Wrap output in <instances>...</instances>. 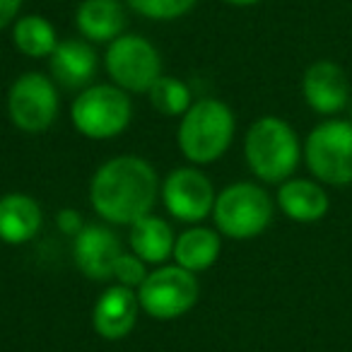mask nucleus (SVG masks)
Segmentation results:
<instances>
[{
  "label": "nucleus",
  "instance_id": "1",
  "mask_svg": "<svg viewBox=\"0 0 352 352\" xmlns=\"http://www.w3.org/2000/svg\"><path fill=\"white\" fill-rule=\"evenodd\" d=\"M157 171L135 155H121L104 162L92 176L89 201L97 215L113 225H133L150 215L157 201Z\"/></svg>",
  "mask_w": 352,
  "mask_h": 352
},
{
  "label": "nucleus",
  "instance_id": "2",
  "mask_svg": "<svg viewBox=\"0 0 352 352\" xmlns=\"http://www.w3.org/2000/svg\"><path fill=\"white\" fill-rule=\"evenodd\" d=\"M244 155L249 169L261 182L283 184L299 166L302 145L287 121L278 116H261L246 133Z\"/></svg>",
  "mask_w": 352,
  "mask_h": 352
},
{
  "label": "nucleus",
  "instance_id": "3",
  "mask_svg": "<svg viewBox=\"0 0 352 352\" xmlns=\"http://www.w3.org/2000/svg\"><path fill=\"white\" fill-rule=\"evenodd\" d=\"M234 113L220 99H198L179 123V150L191 164H212L232 145Z\"/></svg>",
  "mask_w": 352,
  "mask_h": 352
},
{
  "label": "nucleus",
  "instance_id": "4",
  "mask_svg": "<svg viewBox=\"0 0 352 352\" xmlns=\"http://www.w3.org/2000/svg\"><path fill=\"white\" fill-rule=\"evenodd\" d=\"M212 220L217 232L230 239H254L273 222V201L258 184H232L217 193Z\"/></svg>",
  "mask_w": 352,
  "mask_h": 352
},
{
  "label": "nucleus",
  "instance_id": "5",
  "mask_svg": "<svg viewBox=\"0 0 352 352\" xmlns=\"http://www.w3.org/2000/svg\"><path fill=\"white\" fill-rule=\"evenodd\" d=\"M70 118L85 138L109 140L128 128L133 118V104L126 89L116 85H89L75 97Z\"/></svg>",
  "mask_w": 352,
  "mask_h": 352
},
{
  "label": "nucleus",
  "instance_id": "6",
  "mask_svg": "<svg viewBox=\"0 0 352 352\" xmlns=\"http://www.w3.org/2000/svg\"><path fill=\"white\" fill-rule=\"evenodd\" d=\"M304 160L314 176L328 186L352 184V123L331 118L309 133Z\"/></svg>",
  "mask_w": 352,
  "mask_h": 352
},
{
  "label": "nucleus",
  "instance_id": "7",
  "mask_svg": "<svg viewBox=\"0 0 352 352\" xmlns=\"http://www.w3.org/2000/svg\"><path fill=\"white\" fill-rule=\"evenodd\" d=\"M198 292H201V285L196 280V273L182 265H162L147 273L145 283L138 287V302L147 316L171 321L196 307Z\"/></svg>",
  "mask_w": 352,
  "mask_h": 352
},
{
  "label": "nucleus",
  "instance_id": "8",
  "mask_svg": "<svg viewBox=\"0 0 352 352\" xmlns=\"http://www.w3.org/2000/svg\"><path fill=\"white\" fill-rule=\"evenodd\" d=\"M109 78L126 92H150L162 78V56L140 34H121L107 46L104 54Z\"/></svg>",
  "mask_w": 352,
  "mask_h": 352
},
{
  "label": "nucleus",
  "instance_id": "9",
  "mask_svg": "<svg viewBox=\"0 0 352 352\" xmlns=\"http://www.w3.org/2000/svg\"><path fill=\"white\" fill-rule=\"evenodd\" d=\"M8 116L20 131L41 133L58 116V89L44 73H25L10 85Z\"/></svg>",
  "mask_w": 352,
  "mask_h": 352
},
{
  "label": "nucleus",
  "instance_id": "10",
  "mask_svg": "<svg viewBox=\"0 0 352 352\" xmlns=\"http://www.w3.org/2000/svg\"><path fill=\"white\" fill-rule=\"evenodd\" d=\"M215 186L196 166H179L169 171L162 184V201L164 208L182 222H203L212 215L215 208Z\"/></svg>",
  "mask_w": 352,
  "mask_h": 352
},
{
  "label": "nucleus",
  "instance_id": "11",
  "mask_svg": "<svg viewBox=\"0 0 352 352\" xmlns=\"http://www.w3.org/2000/svg\"><path fill=\"white\" fill-rule=\"evenodd\" d=\"M121 254V239L104 225H85L73 236V258L80 273L97 283L111 278L113 265Z\"/></svg>",
  "mask_w": 352,
  "mask_h": 352
},
{
  "label": "nucleus",
  "instance_id": "12",
  "mask_svg": "<svg viewBox=\"0 0 352 352\" xmlns=\"http://www.w3.org/2000/svg\"><path fill=\"white\" fill-rule=\"evenodd\" d=\"M304 102L321 116L340 113L350 102V80L333 60H316L302 78Z\"/></svg>",
  "mask_w": 352,
  "mask_h": 352
},
{
  "label": "nucleus",
  "instance_id": "13",
  "mask_svg": "<svg viewBox=\"0 0 352 352\" xmlns=\"http://www.w3.org/2000/svg\"><path fill=\"white\" fill-rule=\"evenodd\" d=\"M138 311H140L138 292H133L131 287H123V285H113L94 304V331L107 340H121L135 328Z\"/></svg>",
  "mask_w": 352,
  "mask_h": 352
},
{
  "label": "nucleus",
  "instance_id": "14",
  "mask_svg": "<svg viewBox=\"0 0 352 352\" xmlns=\"http://www.w3.org/2000/svg\"><path fill=\"white\" fill-rule=\"evenodd\" d=\"M49 68L54 80L63 87L85 89L97 75V51L87 39L58 41L49 58Z\"/></svg>",
  "mask_w": 352,
  "mask_h": 352
},
{
  "label": "nucleus",
  "instance_id": "15",
  "mask_svg": "<svg viewBox=\"0 0 352 352\" xmlns=\"http://www.w3.org/2000/svg\"><path fill=\"white\" fill-rule=\"evenodd\" d=\"M44 225L41 206L27 193H6L0 198V241L20 246L32 241Z\"/></svg>",
  "mask_w": 352,
  "mask_h": 352
},
{
  "label": "nucleus",
  "instance_id": "16",
  "mask_svg": "<svg viewBox=\"0 0 352 352\" xmlns=\"http://www.w3.org/2000/svg\"><path fill=\"white\" fill-rule=\"evenodd\" d=\"M278 206L289 220L309 225V222H318L326 217L331 201L321 184L311 179H287L280 184Z\"/></svg>",
  "mask_w": 352,
  "mask_h": 352
},
{
  "label": "nucleus",
  "instance_id": "17",
  "mask_svg": "<svg viewBox=\"0 0 352 352\" xmlns=\"http://www.w3.org/2000/svg\"><path fill=\"white\" fill-rule=\"evenodd\" d=\"M75 25L82 39L94 44H111L123 34L126 10L118 0H85L75 12Z\"/></svg>",
  "mask_w": 352,
  "mask_h": 352
},
{
  "label": "nucleus",
  "instance_id": "18",
  "mask_svg": "<svg viewBox=\"0 0 352 352\" xmlns=\"http://www.w3.org/2000/svg\"><path fill=\"white\" fill-rule=\"evenodd\" d=\"M220 232L210 230V227H191L176 236L171 256L176 258V265H182L191 273H203L210 265H215V261L220 258Z\"/></svg>",
  "mask_w": 352,
  "mask_h": 352
},
{
  "label": "nucleus",
  "instance_id": "19",
  "mask_svg": "<svg viewBox=\"0 0 352 352\" xmlns=\"http://www.w3.org/2000/svg\"><path fill=\"white\" fill-rule=\"evenodd\" d=\"M128 241L133 246V254L140 261H145V263H164L174 254L176 236L166 220L155 215H145L131 225Z\"/></svg>",
  "mask_w": 352,
  "mask_h": 352
},
{
  "label": "nucleus",
  "instance_id": "20",
  "mask_svg": "<svg viewBox=\"0 0 352 352\" xmlns=\"http://www.w3.org/2000/svg\"><path fill=\"white\" fill-rule=\"evenodd\" d=\"M12 44L27 58H51L58 46V34L46 17L25 15L12 27Z\"/></svg>",
  "mask_w": 352,
  "mask_h": 352
},
{
  "label": "nucleus",
  "instance_id": "21",
  "mask_svg": "<svg viewBox=\"0 0 352 352\" xmlns=\"http://www.w3.org/2000/svg\"><path fill=\"white\" fill-rule=\"evenodd\" d=\"M150 104L162 113V116H184L191 109V87L184 80L162 75L147 92Z\"/></svg>",
  "mask_w": 352,
  "mask_h": 352
},
{
  "label": "nucleus",
  "instance_id": "22",
  "mask_svg": "<svg viewBox=\"0 0 352 352\" xmlns=\"http://www.w3.org/2000/svg\"><path fill=\"white\" fill-rule=\"evenodd\" d=\"M128 6L138 12V15L147 17V20H179L186 12L193 10L198 0H126Z\"/></svg>",
  "mask_w": 352,
  "mask_h": 352
},
{
  "label": "nucleus",
  "instance_id": "23",
  "mask_svg": "<svg viewBox=\"0 0 352 352\" xmlns=\"http://www.w3.org/2000/svg\"><path fill=\"white\" fill-rule=\"evenodd\" d=\"M111 278H116L118 285H123V287H131V289L140 287L147 278L145 261H140L135 254H126V251H123V254L118 256L116 265H113Z\"/></svg>",
  "mask_w": 352,
  "mask_h": 352
},
{
  "label": "nucleus",
  "instance_id": "24",
  "mask_svg": "<svg viewBox=\"0 0 352 352\" xmlns=\"http://www.w3.org/2000/svg\"><path fill=\"white\" fill-rule=\"evenodd\" d=\"M85 227L82 217H80L78 210H73V208H63V210L58 212V230L63 232V234H78L80 230Z\"/></svg>",
  "mask_w": 352,
  "mask_h": 352
},
{
  "label": "nucleus",
  "instance_id": "25",
  "mask_svg": "<svg viewBox=\"0 0 352 352\" xmlns=\"http://www.w3.org/2000/svg\"><path fill=\"white\" fill-rule=\"evenodd\" d=\"M22 10V0H0V30H6L8 25L17 20Z\"/></svg>",
  "mask_w": 352,
  "mask_h": 352
},
{
  "label": "nucleus",
  "instance_id": "26",
  "mask_svg": "<svg viewBox=\"0 0 352 352\" xmlns=\"http://www.w3.org/2000/svg\"><path fill=\"white\" fill-rule=\"evenodd\" d=\"M225 3L234 8H251V6H256V3H261V0H225Z\"/></svg>",
  "mask_w": 352,
  "mask_h": 352
}]
</instances>
